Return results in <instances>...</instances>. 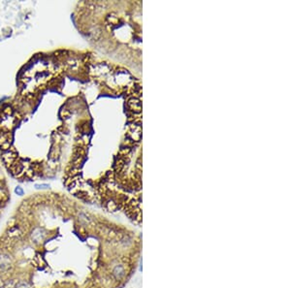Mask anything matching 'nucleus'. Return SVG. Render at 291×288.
<instances>
[{
    "mask_svg": "<svg viewBox=\"0 0 291 288\" xmlns=\"http://www.w3.org/2000/svg\"><path fill=\"white\" fill-rule=\"evenodd\" d=\"M16 193H17L19 195H22L23 194V191H22V189L20 188V187H17V188H16Z\"/></svg>",
    "mask_w": 291,
    "mask_h": 288,
    "instance_id": "39448f33",
    "label": "nucleus"
},
{
    "mask_svg": "<svg viewBox=\"0 0 291 288\" xmlns=\"http://www.w3.org/2000/svg\"><path fill=\"white\" fill-rule=\"evenodd\" d=\"M9 265H10V260L8 257L3 256V257L0 258V270L1 271H5V270L8 269Z\"/></svg>",
    "mask_w": 291,
    "mask_h": 288,
    "instance_id": "f03ea898",
    "label": "nucleus"
},
{
    "mask_svg": "<svg viewBox=\"0 0 291 288\" xmlns=\"http://www.w3.org/2000/svg\"><path fill=\"white\" fill-rule=\"evenodd\" d=\"M113 273H114V276L117 277V279H120V277L123 276V275H124V269H123V267L117 266L114 269Z\"/></svg>",
    "mask_w": 291,
    "mask_h": 288,
    "instance_id": "7ed1b4c3",
    "label": "nucleus"
},
{
    "mask_svg": "<svg viewBox=\"0 0 291 288\" xmlns=\"http://www.w3.org/2000/svg\"><path fill=\"white\" fill-rule=\"evenodd\" d=\"M45 237H46V233H45V230L43 228H35L32 231V234H31V239L36 244L43 242Z\"/></svg>",
    "mask_w": 291,
    "mask_h": 288,
    "instance_id": "f257e3e1",
    "label": "nucleus"
},
{
    "mask_svg": "<svg viewBox=\"0 0 291 288\" xmlns=\"http://www.w3.org/2000/svg\"><path fill=\"white\" fill-rule=\"evenodd\" d=\"M17 288H30L29 286V284L27 283V282H20L19 284H17Z\"/></svg>",
    "mask_w": 291,
    "mask_h": 288,
    "instance_id": "20e7f679",
    "label": "nucleus"
}]
</instances>
